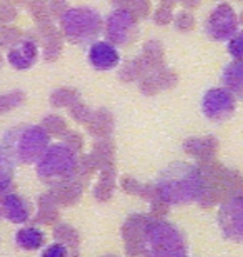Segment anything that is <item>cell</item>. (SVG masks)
Wrapping results in <instances>:
<instances>
[{"mask_svg": "<svg viewBox=\"0 0 243 257\" xmlns=\"http://www.w3.org/2000/svg\"><path fill=\"white\" fill-rule=\"evenodd\" d=\"M203 30L211 40L228 42L238 32V17H236L235 10L231 9V5L220 4L218 7L211 10L208 19L205 20Z\"/></svg>", "mask_w": 243, "mask_h": 257, "instance_id": "8992f818", "label": "cell"}, {"mask_svg": "<svg viewBox=\"0 0 243 257\" xmlns=\"http://www.w3.org/2000/svg\"><path fill=\"white\" fill-rule=\"evenodd\" d=\"M201 112L208 120L223 122L233 115L236 109L235 95L225 87H211L201 95Z\"/></svg>", "mask_w": 243, "mask_h": 257, "instance_id": "52a82bcc", "label": "cell"}, {"mask_svg": "<svg viewBox=\"0 0 243 257\" xmlns=\"http://www.w3.org/2000/svg\"><path fill=\"white\" fill-rule=\"evenodd\" d=\"M50 146L47 131L40 125L22 124L2 136V147L15 164H37Z\"/></svg>", "mask_w": 243, "mask_h": 257, "instance_id": "7a4b0ae2", "label": "cell"}, {"mask_svg": "<svg viewBox=\"0 0 243 257\" xmlns=\"http://www.w3.org/2000/svg\"><path fill=\"white\" fill-rule=\"evenodd\" d=\"M218 227L226 239L243 242V195L226 199L218 209Z\"/></svg>", "mask_w": 243, "mask_h": 257, "instance_id": "ba28073f", "label": "cell"}, {"mask_svg": "<svg viewBox=\"0 0 243 257\" xmlns=\"http://www.w3.org/2000/svg\"><path fill=\"white\" fill-rule=\"evenodd\" d=\"M15 242H17L19 247L27 249V250L40 249L44 244V232H40V230L35 227H25L17 232Z\"/></svg>", "mask_w": 243, "mask_h": 257, "instance_id": "5bb4252c", "label": "cell"}, {"mask_svg": "<svg viewBox=\"0 0 243 257\" xmlns=\"http://www.w3.org/2000/svg\"><path fill=\"white\" fill-rule=\"evenodd\" d=\"M221 82L233 95H243V59L233 60L225 67L221 72Z\"/></svg>", "mask_w": 243, "mask_h": 257, "instance_id": "4fadbf2b", "label": "cell"}, {"mask_svg": "<svg viewBox=\"0 0 243 257\" xmlns=\"http://www.w3.org/2000/svg\"><path fill=\"white\" fill-rule=\"evenodd\" d=\"M37 55H39V49L35 42H32V40H22V42H19L9 52V62L15 69L24 70L35 64Z\"/></svg>", "mask_w": 243, "mask_h": 257, "instance_id": "7c38bea8", "label": "cell"}, {"mask_svg": "<svg viewBox=\"0 0 243 257\" xmlns=\"http://www.w3.org/2000/svg\"><path fill=\"white\" fill-rule=\"evenodd\" d=\"M228 54L233 57L235 60L243 59V30L236 32L233 37L228 40Z\"/></svg>", "mask_w": 243, "mask_h": 257, "instance_id": "2e32d148", "label": "cell"}, {"mask_svg": "<svg viewBox=\"0 0 243 257\" xmlns=\"http://www.w3.org/2000/svg\"><path fill=\"white\" fill-rule=\"evenodd\" d=\"M140 249L145 257H188L183 234L167 220H150L140 237Z\"/></svg>", "mask_w": 243, "mask_h": 257, "instance_id": "3957f363", "label": "cell"}, {"mask_svg": "<svg viewBox=\"0 0 243 257\" xmlns=\"http://www.w3.org/2000/svg\"><path fill=\"white\" fill-rule=\"evenodd\" d=\"M62 30L74 44H92L103 32L102 15L95 9L75 7L62 15Z\"/></svg>", "mask_w": 243, "mask_h": 257, "instance_id": "5b68a950", "label": "cell"}, {"mask_svg": "<svg viewBox=\"0 0 243 257\" xmlns=\"http://www.w3.org/2000/svg\"><path fill=\"white\" fill-rule=\"evenodd\" d=\"M15 174V162L10 159L7 151L0 144V194L5 192L10 187Z\"/></svg>", "mask_w": 243, "mask_h": 257, "instance_id": "9a60e30c", "label": "cell"}, {"mask_svg": "<svg viewBox=\"0 0 243 257\" xmlns=\"http://www.w3.org/2000/svg\"><path fill=\"white\" fill-rule=\"evenodd\" d=\"M77 166L79 157L74 149L65 144H54L37 161V176L44 182L62 184L74 177Z\"/></svg>", "mask_w": 243, "mask_h": 257, "instance_id": "277c9868", "label": "cell"}, {"mask_svg": "<svg viewBox=\"0 0 243 257\" xmlns=\"http://www.w3.org/2000/svg\"><path fill=\"white\" fill-rule=\"evenodd\" d=\"M42 257H69V250L64 244H52L42 252Z\"/></svg>", "mask_w": 243, "mask_h": 257, "instance_id": "e0dca14e", "label": "cell"}, {"mask_svg": "<svg viewBox=\"0 0 243 257\" xmlns=\"http://www.w3.org/2000/svg\"><path fill=\"white\" fill-rule=\"evenodd\" d=\"M108 37V42L113 45H127L130 44L137 34V20L125 9H117L110 12L107 22L103 25Z\"/></svg>", "mask_w": 243, "mask_h": 257, "instance_id": "9c48e42d", "label": "cell"}, {"mask_svg": "<svg viewBox=\"0 0 243 257\" xmlns=\"http://www.w3.org/2000/svg\"><path fill=\"white\" fill-rule=\"evenodd\" d=\"M0 214L10 222L24 224L29 219V204L17 194H7L0 199Z\"/></svg>", "mask_w": 243, "mask_h": 257, "instance_id": "8fae6325", "label": "cell"}, {"mask_svg": "<svg viewBox=\"0 0 243 257\" xmlns=\"http://www.w3.org/2000/svg\"><path fill=\"white\" fill-rule=\"evenodd\" d=\"M155 189L165 204L187 205L201 197L205 191V177L193 164L178 161L160 172Z\"/></svg>", "mask_w": 243, "mask_h": 257, "instance_id": "6da1fadb", "label": "cell"}, {"mask_svg": "<svg viewBox=\"0 0 243 257\" xmlns=\"http://www.w3.org/2000/svg\"><path fill=\"white\" fill-rule=\"evenodd\" d=\"M87 59L95 70L107 72L115 69L120 64V52H118L117 45H113L108 40H95L89 45Z\"/></svg>", "mask_w": 243, "mask_h": 257, "instance_id": "30bf717a", "label": "cell"}]
</instances>
